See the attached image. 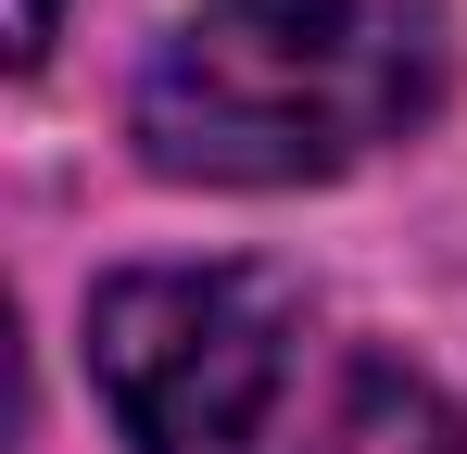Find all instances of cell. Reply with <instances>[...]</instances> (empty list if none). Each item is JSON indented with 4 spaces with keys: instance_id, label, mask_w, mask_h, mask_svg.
Listing matches in <instances>:
<instances>
[{
    "instance_id": "obj_1",
    "label": "cell",
    "mask_w": 467,
    "mask_h": 454,
    "mask_svg": "<svg viewBox=\"0 0 467 454\" xmlns=\"http://www.w3.org/2000/svg\"><path fill=\"white\" fill-rule=\"evenodd\" d=\"M442 101V13L417 0H215L140 64V151L177 190H304L391 151Z\"/></svg>"
},
{
    "instance_id": "obj_2",
    "label": "cell",
    "mask_w": 467,
    "mask_h": 454,
    "mask_svg": "<svg viewBox=\"0 0 467 454\" xmlns=\"http://www.w3.org/2000/svg\"><path fill=\"white\" fill-rule=\"evenodd\" d=\"M88 378L127 454H265L291 378V303L240 265H140L88 303Z\"/></svg>"
},
{
    "instance_id": "obj_3",
    "label": "cell",
    "mask_w": 467,
    "mask_h": 454,
    "mask_svg": "<svg viewBox=\"0 0 467 454\" xmlns=\"http://www.w3.org/2000/svg\"><path fill=\"white\" fill-rule=\"evenodd\" d=\"M316 454H467V417H455V391H430L417 366L367 354V366L341 378V404H328Z\"/></svg>"
},
{
    "instance_id": "obj_4",
    "label": "cell",
    "mask_w": 467,
    "mask_h": 454,
    "mask_svg": "<svg viewBox=\"0 0 467 454\" xmlns=\"http://www.w3.org/2000/svg\"><path fill=\"white\" fill-rule=\"evenodd\" d=\"M51 26H64V0H13V13H0V51H13V64H38V51H51Z\"/></svg>"
}]
</instances>
